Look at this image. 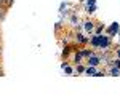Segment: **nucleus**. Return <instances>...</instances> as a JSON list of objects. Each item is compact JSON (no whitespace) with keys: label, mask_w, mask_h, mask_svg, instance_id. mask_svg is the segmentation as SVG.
<instances>
[{"label":"nucleus","mask_w":120,"mask_h":107,"mask_svg":"<svg viewBox=\"0 0 120 107\" xmlns=\"http://www.w3.org/2000/svg\"><path fill=\"white\" fill-rule=\"evenodd\" d=\"M109 45H111V38H109V37H104V35H101V34H99V42H98V48H102V50H104V48H107Z\"/></svg>","instance_id":"1"},{"label":"nucleus","mask_w":120,"mask_h":107,"mask_svg":"<svg viewBox=\"0 0 120 107\" xmlns=\"http://www.w3.org/2000/svg\"><path fill=\"white\" fill-rule=\"evenodd\" d=\"M99 63H101V58H99V56H94V54H91V56L88 58V64H90V66H98Z\"/></svg>","instance_id":"2"},{"label":"nucleus","mask_w":120,"mask_h":107,"mask_svg":"<svg viewBox=\"0 0 120 107\" xmlns=\"http://www.w3.org/2000/svg\"><path fill=\"white\" fill-rule=\"evenodd\" d=\"M107 32H109L111 35L117 34V32H119V22H114V24H112V26L109 27V29H107Z\"/></svg>","instance_id":"3"},{"label":"nucleus","mask_w":120,"mask_h":107,"mask_svg":"<svg viewBox=\"0 0 120 107\" xmlns=\"http://www.w3.org/2000/svg\"><path fill=\"white\" fill-rule=\"evenodd\" d=\"M98 42H99V34H96L94 37H91V40H90V45H91L93 48H98Z\"/></svg>","instance_id":"4"},{"label":"nucleus","mask_w":120,"mask_h":107,"mask_svg":"<svg viewBox=\"0 0 120 107\" xmlns=\"http://www.w3.org/2000/svg\"><path fill=\"white\" fill-rule=\"evenodd\" d=\"M79 53L82 54V58H83V56H85V58H90V56L93 54V51H91V50H80Z\"/></svg>","instance_id":"5"},{"label":"nucleus","mask_w":120,"mask_h":107,"mask_svg":"<svg viewBox=\"0 0 120 107\" xmlns=\"http://www.w3.org/2000/svg\"><path fill=\"white\" fill-rule=\"evenodd\" d=\"M75 38H77V42H79V43H86V42H88V38H85L82 34H77Z\"/></svg>","instance_id":"6"},{"label":"nucleus","mask_w":120,"mask_h":107,"mask_svg":"<svg viewBox=\"0 0 120 107\" xmlns=\"http://www.w3.org/2000/svg\"><path fill=\"white\" fill-rule=\"evenodd\" d=\"M85 29H86L88 32H91L93 29H94V26H93V22H91V21H85Z\"/></svg>","instance_id":"7"},{"label":"nucleus","mask_w":120,"mask_h":107,"mask_svg":"<svg viewBox=\"0 0 120 107\" xmlns=\"http://www.w3.org/2000/svg\"><path fill=\"white\" fill-rule=\"evenodd\" d=\"M85 74H86V75H94V74H96V70H94V66H90L88 69H85Z\"/></svg>","instance_id":"8"},{"label":"nucleus","mask_w":120,"mask_h":107,"mask_svg":"<svg viewBox=\"0 0 120 107\" xmlns=\"http://www.w3.org/2000/svg\"><path fill=\"white\" fill-rule=\"evenodd\" d=\"M111 74H112V75H119V74H120L119 67H114V69H112V70H111Z\"/></svg>","instance_id":"9"},{"label":"nucleus","mask_w":120,"mask_h":107,"mask_svg":"<svg viewBox=\"0 0 120 107\" xmlns=\"http://www.w3.org/2000/svg\"><path fill=\"white\" fill-rule=\"evenodd\" d=\"M94 10H96V5H91V7L86 8V11H88V13H94Z\"/></svg>","instance_id":"10"},{"label":"nucleus","mask_w":120,"mask_h":107,"mask_svg":"<svg viewBox=\"0 0 120 107\" xmlns=\"http://www.w3.org/2000/svg\"><path fill=\"white\" fill-rule=\"evenodd\" d=\"M102 30H104V26H98V29H96V34H101Z\"/></svg>","instance_id":"11"},{"label":"nucleus","mask_w":120,"mask_h":107,"mask_svg":"<svg viewBox=\"0 0 120 107\" xmlns=\"http://www.w3.org/2000/svg\"><path fill=\"white\" fill-rule=\"evenodd\" d=\"M69 51H71V48H69V46H66V48H64V51H63V56H66V54L69 53Z\"/></svg>","instance_id":"12"},{"label":"nucleus","mask_w":120,"mask_h":107,"mask_svg":"<svg viewBox=\"0 0 120 107\" xmlns=\"http://www.w3.org/2000/svg\"><path fill=\"white\" fill-rule=\"evenodd\" d=\"M114 67H120V59H117V61L114 63Z\"/></svg>","instance_id":"13"},{"label":"nucleus","mask_w":120,"mask_h":107,"mask_svg":"<svg viewBox=\"0 0 120 107\" xmlns=\"http://www.w3.org/2000/svg\"><path fill=\"white\" fill-rule=\"evenodd\" d=\"M64 69H66V72H67V74H72V69H71V67H67V66H66Z\"/></svg>","instance_id":"14"},{"label":"nucleus","mask_w":120,"mask_h":107,"mask_svg":"<svg viewBox=\"0 0 120 107\" xmlns=\"http://www.w3.org/2000/svg\"><path fill=\"white\" fill-rule=\"evenodd\" d=\"M77 70H79V72H85V67H82V66H79V67H77Z\"/></svg>","instance_id":"15"},{"label":"nucleus","mask_w":120,"mask_h":107,"mask_svg":"<svg viewBox=\"0 0 120 107\" xmlns=\"http://www.w3.org/2000/svg\"><path fill=\"white\" fill-rule=\"evenodd\" d=\"M91 5H94V0H88V7H91Z\"/></svg>","instance_id":"16"},{"label":"nucleus","mask_w":120,"mask_h":107,"mask_svg":"<svg viewBox=\"0 0 120 107\" xmlns=\"http://www.w3.org/2000/svg\"><path fill=\"white\" fill-rule=\"evenodd\" d=\"M5 2H7V0H0V7H2V5H3Z\"/></svg>","instance_id":"17"},{"label":"nucleus","mask_w":120,"mask_h":107,"mask_svg":"<svg viewBox=\"0 0 120 107\" xmlns=\"http://www.w3.org/2000/svg\"><path fill=\"white\" fill-rule=\"evenodd\" d=\"M7 2H8V5H11V3H13L15 0H7Z\"/></svg>","instance_id":"18"},{"label":"nucleus","mask_w":120,"mask_h":107,"mask_svg":"<svg viewBox=\"0 0 120 107\" xmlns=\"http://www.w3.org/2000/svg\"><path fill=\"white\" fill-rule=\"evenodd\" d=\"M3 18V13H2V10H0V19Z\"/></svg>","instance_id":"19"},{"label":"nucleus","mask_w":120,"mask_h":107,"mask_svg":"<svg viewBox=\"0 0 120 107\" xmlns=\"http://www.w3.org/2000/svg\"><path fill=\"white\" fill-rule=\"evenodd\" d=\"M119 56H120V50H119Z\"/></svg>","instance_id":"20"},{"label":"nucleus","mask_w":120,"mask_h":107,"mask_svg":"<svg viewBox=\"0 0 120 107\" xmlns=\"http://www.w3.org/2000/svg\"><path fill=\"white\" fill-rule=\"evenodd\" d=\"M0 53H2V48H0Z\"/></svg>","instance_id":"21"}]
</instances>
